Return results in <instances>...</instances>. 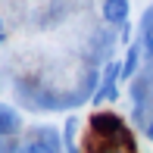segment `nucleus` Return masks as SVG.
Returning <instances> with one entry per match:
<instances>
[{"mask_svg": "<svg viewBox=\"0 0 153 153\" xmlns=\"http://www.w3.org/2000/svg\"><path fill=\"white\" fill-rule=\"evenodd\" d=\"M91 131H94L97 137H103L106 144L122 147L125 153L134 150V137H131V131L125 128V122H122L116 113H94V116H91Z\"/></svg>", "mask_w": 153, "mask_h": 153, "instance_id": "obj_1", "label": "nucleus"}, {"mask_svg": "<svg viewBox=\"0 0 153 153\" xmlns=\"http://www.w3.org/2000/svg\"><path fill=\"white\" fill-rule=\"evenodd\" d=\"M113 100H119V88H116V85H100L91 94V103H94V106H100V103H113Z\"/></svg>", "mask_w": 153, "mask_h": 153, "instance_id": "obj_7", "label": "nucleus"}, {"mask_svg": "<svg viewBox=\"0 0 153 153\" xmlns=\"http://www.w3.org/2000/svg\"><path fill=\"white\" fill-rule=\"evenodd\" d=\"M147 137H150V141H153V119L147 122Z\"/></svg>", "mask_w": 153, "mask_h": 153, "instance_id": "obj_11", "label": "nucleus"}, {"mask_svg": "<svg viewBox=\"0 0 153 153\" xmlns=\"http://www.w3.org/2000/svg\"><path fill=\"white\" fill-rule=\"evenodd\" d=\"M97 153H125V150H122V147H116V144H103Z\"/></svg>", "mask_w": 153, "mask_h": 153, "instance_id": "obj_9", "label": "nucleus"}, {"mask_svg": "<svg viewBox=\"0 0 153 153\" xmlns=\"http://www.w3.org/2000/svg\"><path fill=\"white\" fill-rule=\"evenodd\" d=\"M0 44H3V28H0Z\"/></svg>", "mask_w": 153, "mask_h": 153, "instance_id": "obj_12", "label": "nucleus"}, {"mask_svg": "<svg viewBox=\"0 0 153 153\" xmlns=\"http://www.w3.org/2000/svg\"><path fill=\"white\" fill-rule=\"evenodd\" d=\"M62 147L69 153H81L78 150V119H75V116H69L66 125H62Z\"/></svg>", "mask_w": 153, "mask_h": 153, "instance_id": "obj_6", "label": "nucleus"}, {"mask_svg": "<svg viewBox=\"0 0 153 153\" xmlns=\"http://www.w3.org/2000/svg\"><path fill=\"white\" fill-rule=\"evenodd\" d=\"M128 10H131L128 0H103L100 16H103L106 25H119V28H122V25L128 22Z\"/></svg>", "mask_w": 153, "mask_h": 153, "instance_id": "obj_3", "label": "nucleus"}, {"mask_svg": "<svg viewBox=\"0 0 153 153\" xmlns=\"http://www.w3.org/2000/svg\"><path fill=\"white\" fill-rule=\"evenodd\" d=\"M22 131V116L16 113L13 106L0 103V137H13Z\"/></svg>", "mask_w": 153, "mask_h": 153, "instance_id": "obj_4", "label": "nucleus"}, {"mask_svg": "<svg viewBox=\"0 0 153 153\" xmlns=\"http://www.w3.org/2000/svg\"><path fill=\"white\" fill-rule=\"evenodd\" d=\"M19 153H62V141L56 134V128H38L34 131V137L25 147H19Z\"/></svg>", "mask_w": 153, "mask_h": 153, "instance_id": "obj_2", "label": "nucleus"}, {"mask_svg": "<svg viewBox=\"0 0 153 153\" xmlns=\"http://www.w3.org/2000/svg\"><path fill=\"white\" fill-rule=\"evenodd\" d=\"M141 53H144V44H141V41H131L128 50H125V59H122V78H119V81L134 78L137 66H141Z\"/></svg>", "mask_w": 153, "mask_h": 153, "instance_id": "obj_5", "label": "nucleus"}, {"mask_svg": "<svg viewBox=\"0 0 153 153\" xmlns=\"http://www.w3.org/2000/svg\"><path fill=\"white\" fill-rule=\"evenodd\" d=\"M119 38H122V44H128V41H131V25H128V22L122 25V34H119Z\"/></svg>", "mask_w": 153, "mask_h": 153, "instance_id": "obj_10", "label": "nucleus"}, {"mask_svg": "<svg viewBox=\"0 0 153 153\" xmlns=\"http://www.w3.org/2000/svg\"><path fill=\"white\" fill-rule=\"evenodd\" d=\"M141 44H144V53L153 56V10L144 16V25H141Z\"/></svg>", "mask_w": 153, "mask_h": 153, "instance_id": "obj_8", "label": "nucleus"}]
</instances>
